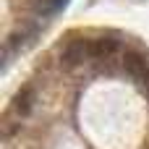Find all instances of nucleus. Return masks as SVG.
<instances>
[{"instance_id":"nucleus-1","label":"nucleus","mask_w":149,"mask_h":149,"mask_svg":"<svg viewBox=\"0 0 149 149\" xmlns=\"http://www.w3.org/2000/svg\"><path fill=\"white\" fill-rule=\"evenodd\" d=\"M89 55H92V45H89L86 39L76 37V39H71V42L63 47V52H60V68L73 71V68H79Z\"/></svg>"},{"instance_id":"nucleus-4","label":"nucleus","mask_w":149,"mask_h":149,"mask_svg":"<svg viewBox=\"0 0 149 149\" xmlns=\"http://www.w3.org/2000/svg\"><path fill=\"white\" fill-rule=\"evenodd\" d=\"M31 107H34V89L31 86H24L13 97V110H16V115H29Z\"/></svg>"},{"instance_id":"nucleus-2","label":"nucleus","mask_w":149,"mask_h":149,"mask_svg":"<svg viewBox=\"0 0 149 149\" xmlns=\"http://www.w3.org/2000/svg\"><path fill=\"white\" fill-rule=\"evenodd\" d=\"M123 68H126V73H128L136 84L149 86V60L141 55V52L126 50V52H123Z\"/></svg>"},{"instance_id":"nucleus-3","label":"nucleus","mask_w":149,"mask_h":149,"mask_svg":"<svg viewBox=\"0 0 149 149\" xmlns=\"http://www.w3.org/2000/svg\"><path fill=\"white\" fill-rule=\"evenodd\" d=\"M118 50H120V42L113 39V37H102V39L92 42V55H94L97 60H107V58H113Z\"/></svg>"},{"instance_id":"nucleus-5","label":"nucleus","mask_w":149,"mask_h":149,"mask_svg":"<svg viewBox=\"0 0 149 149\" xmlns=\"http://www.w3.org/2000/svg\"><path fill=\"white\" fill-rule=\"evenodd\" d=\"M68 0H31V10L39 16H55L58 10L65 8Z\"/></svg>"}]
</instances>
